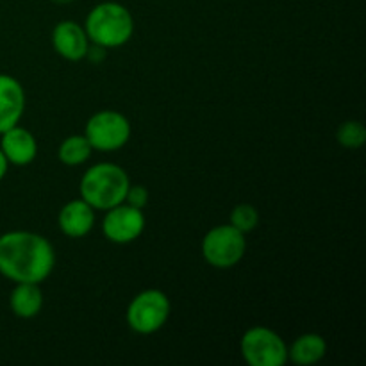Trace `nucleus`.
<instances>
[{
    "label": "nucleus",
    "instance_id": "obj_1",
    "mask_svg": "<svg viewBox=\"0 0 366 366\" xmlns=\"http://www.w3.org/2000/svg\"><path fill=\"white\" fill-rule=\"evenodd\" d=\"M56 267V250L43 234L9 231L0 236V275L18 282L41 285Z\"/></svg>",
    "mask_w": 366,
    "mask_h": 366
},
{
    "label": "nucleus",
    "instance_id": "obj_2",
    "mask_svg": "<svg viewBox=\"0 0 366 366\" xmlns=\"http://www.w3.org/2000/svg\"><path fill=\"white\" fill-rule=\"evenodd\" d=\"M82 27L89 43L111 50L131 41L134 34V18L124 4L100 2L89 11Z\"/></svg>",
    "mask_w": 366,
    "mask_h": 366
},
{
    "label": "nucleus",
    "instance_id": "obj_3",
    "mask_svg": "<svg viewBox=\"0 0 366 366\" xmlns=\"http://www.w3.org/2000/svg\"><path fill=\"white\" fill-rule=\"evenodd\" d=\"M131 186L127 172L117 163H97L84 172L79 184L81 199L95 211H107L125 200Z\"/></svg>",
    "mask_w": 366,
    "mask_h": 366
},
{
    "label": "nucleus",
    "instance_id": "obj_4",
    "mask_svg": "<svg viewBox=\"0 0 366 366\" xmlns=\"http://www.w3.org/2000/svg\"><path fill=\"white\" fill-rule=\"evenodd\" d=\"M200 249L209 267L227 270L243 259L247 252V238L231 224L217 225L204 234Z\"/></svg>",
    "mask_w": 366,
    "mask_h": 366
},
{
    "label": "nucleus",
    "instance_id": "obj_5",
    "mask_svg": "<svg viewBox=\"0 0 366 366\" xmlns=\"http://www.w3.org/2000/svg\"><path fill=\"white\" fill-rule=\"evenodd\" d=\"M172 304L164 292L156 288L143 290L129 302L127 318L129 327L138 335H154L159 331L170 317Z\"/></svg>",
    "mask_w": 366,
    "mask_h": 366
},
{
    "label": "nucleus",
    "instance_id": "obj_6",
    "mask_svg": "<svg viewBox=\"0 0 366 366\" xmlns=\"http://www.w3.org/2000/svg\"><path fill=\"white\" fill-rule=\"evenodd\" d=\"M132 127L124 113L114 109L97 111L86 122L84 136L88 138L93 150L100 152H114L125 147L131 139Z\"/></svg>",
    "mask_w": 366,
    "mask_h": 366
},
{
    "label": "nucleus",
    "instance_id": "obj_7",
    "mask_svg": "<svg viewBox=\"0 0 366 366\" xmlns=\"http://www.w3.org/2000/svg\"><path fill=\"white\" fill-rule=\"evenodd\" d=\"M239 350L250 366H285L288 363V347L272 329L256 325L247 329L239 342Z\"/></svg>",
    "mask_w": 366,
    "mask_h": 366
},
{
    "label": "nucleus",
    "instance_id": "obj_8",
    "mask_svg": "<svg viewBox=\"0 0 366 366\" xmlns=\"http://www.w3.org/2000/svg\"><path fill=\"white\" fill-rule=\"evenodd\" d=\"M145 225L147 220L143 209H136V207L122 202L106 211V217L102 220V232L111 243L127 245V243L136 242L143 234Z\"/></svg>",
    "mask_w": 366,
    "mask_h": 366
},
{
    "label": "nucleus",
    "instance_id": "obj_9",
    "mask_svg": "<svg viewBox=\"0 0 366 366\" xmlns=\"http://www.w3.org/2000/svg\"><path fill=\"white\" fill-rule=\"evenodd\" d=\"M52 46L63 59L82 61L88 52L89 39L84 27L74 20H63L52 29Z\"/></svg>",
    "mask_w": 366,
    "mask_h": 366
},
{
    "label": "nucleus",
    "instance_id": "obj_10",
    "mask_svg": "<svg viewBox=\"0 0 366 366\" xmlns=\"http://www.w3.org/2000/svg\"><path fill=\"white\" fill-rule=\"evenodd\" d=\"M25 111V89L13 75L0 74V134L20 124Z\"/></svg>",
    "mask_w": 366,
    "mask_h": 366
},
{
    "label": "nucleus",
    "instance_id": "obj_11",
    "mask_svg": "<svg viewBox=\"0 0 366 366\" xmlns=\"http://www.w3.org/2000/svg\"><path fill=\"white\" fill-rule=\"evenodd\" d=\"M0 136H2L0 150L4 152L6 159L9 161V164L27 167L38 156V142H36L34 134L27 129L14 125V127L7 129Z\"/></svg>",
    "mask_w": 366,
    "mask_h": 366
},
{
    "label": "nucleus",
    "instance_id": "obj_12",
    "mask_svg": "<svg viewBox=\"0 0 366 366\" xmlns=\"http://www.w3.org/2000/svg\"><path fill=\"white\" fill-rule=\"evenodd\" d=\"M57 225L68 238H84L95 225V209L82 199L70 200L61 207L57 214Z\"/></svg>",
    "mask_w": 366,
    "mask_h": 366
},
{
    "label": "nucleus",
    "instance_id": "obj_13",
    "mask_svg": "<svg viewBox=\"0 0 366 366\" xmlns=\"http://www.w3.org/2000/svg\"><path fill=\"white\" fill-rule=\"evenodd\" d=\"M9 307L13 315H16L18 318H24V320L39 315L43 307V293L39 290V285H32V282L14 285L9 295Z\"/></svg>",
    "mask_w": 366,
    "mask_h": 366
},
{
    "label": "nucleus",
    "instance_id": "obj_14",
    "mask_svg": "<svg viewBox=\"0 0 366 366\" xmlns=\"http://www.w3.org/2000/svg\"><path fill=\"white\" fill-rule=\"evenodd\" d=\"M327 354V342L324 336L317 335V332H306V335L299 336L292 347H288V361H293L295 365L310 366L324 360Z\"/></svg>",
    "mask_w": 366,
    "mask_h": 366
},
{
    "label": "nucleus",
    "instance_id": "obj_15",
    "mask_svg": "<svg viewBox=\"0 0 366 366\" xmlns=\"http://www.w3.org/2000/svg\"><path fill=\"white\" fill-rule=\"evenodd\" d=\"M93 147L84 134H71L61 142L57 157L64 167H81L92 157Z\"/></svg>",
    "mask_w": 366,
    "mask_h": 366
},
{
    "label": "nucleus",
    "instance_id": "obj_16",
    "mask_svg": "<svg viewBox=\"0 0 366 366\" xmlns=\"http://www.w3.org/2000/svg\"><path fill=\"white\" fill-rule=\"evenodd\" d=\"M336 139L345 149H360L366 142V129L361 122L347 120L336 131Z\"/></svg>",
    "mask_w": 366,
    "mask_h": 366
},
{
    "label": "nucleus",
    "instance_id": "obj_17",
    "mask_svg": "<svg viewBox=\"0 0 366 366\" xmlns=\"http://www.w3.org/2000/svg\"><path fill=\"white\" fill-rule=\"evenodd\" d=\"M229 224L242 231L243 234H247L259 225V213L252 204H238V206L232 207Z\"/></svg>",
    "mask_w": 366,
    "mask_h": 366
},
{
    "label": "nucleus",
    "instance_id": "obj_18",
    "mask_svg": "<svg viewBox=\"0 0 366 366\" xmlns=\"http://www.w3.org/2000/svg\"><path fill=\"white\" fill-rule=\"evenodd\" d=\"M125 204L136 207V209H145L149 204V189L145 186H129L127 195H125Z\"/></svg>",
    "mask_w": 366,
    "mask_h": 366
},
{
    "label": "nucleus",
    "instance_id": "obj_19",
    "mask_svg": "<svg viewBox=\"0 0 366 366\" xmlns=\"http://www.w3.org/2000/svg\"><path fill=\"white\" fill-rule=\"evenodd\" d=\"M106 57H107V49H104V46H100V45H95V43H89L88 52H86L84 59H88L89 63L100 64L106 61Z\"/></svg>",
    "mask_w": 366,
    "mask_h": 366
},
{
    "label": "nucleus",
    "instance_id": "obj_20",
    "mask_svg": "<svg viewBox=\"0 0 366 366\" xmlns=\"http://www.w3.org/2000/svg\"><path fill=\"white\" fill-rule=\"evenodd\" d=\"M7 168H9V161L6 159V156H4V152H2V150H0V181H2V179L6 177Z\"/></svg>",
    "mask_w": 366,
    "mask_h": 366
},
{
    "label": "nucleus",
    "instance_id": "obj_21",
    "mask_svg": "<svg viewBox=\"0 0 366 366\" xmlns=\"http://www.w3.org/2000/svg\"><path fill=\"white\" fill-rule=\"evenodd\" d=\"M50 2L59 4V6H64V4H71V2H74V0H50Z\"/></svg>",
    "mask_w": 366,
    "mask_h": 366
}]
</instances>
